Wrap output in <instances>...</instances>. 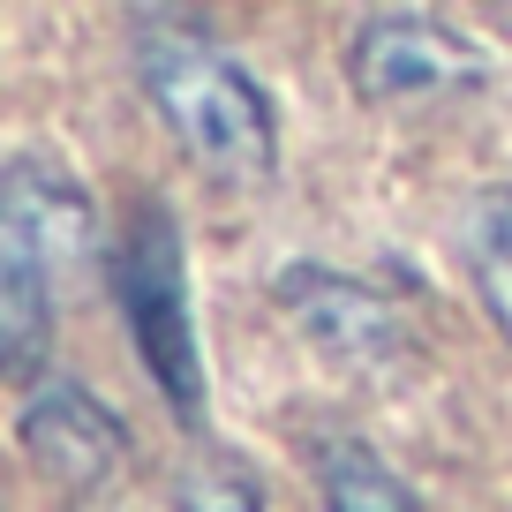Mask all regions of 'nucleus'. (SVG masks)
I'll use <instances>...</instances> for the list:
<instances>
[{"label":"nucleus","mask_w":512,"mask_h":512,"mask_svg":"<svg viewBox=\"0 0 512 512\" xmlns=\"http://www.w3.org/2000/svg\"><path fill=\"white\" fill-rule=\"evenodd\" d=\"M136 76L144 98L174 144L204 166L211 181H234V189H264L279 174V113L272 91L249 76L226 46H211L189 23L144 16L136 23Z\"/></svg>","instance_id":"f257e3e1"},{"label":"nucleus","mask_w":512,"mask_h":512,"mask_svg":"<svg viewBox=\"0 0 512 512\" xmlns=\"http://www.w3.org/2000/svg\"><path fill=\"white\" fill-rule=\"evenodd\" d=\"M98 249L91 189L53 151H16L0 166V377L31 384L53 354L61 279Z\"/></svg>","instance_id":"f03ea898"},{"label":"nucleus","mask_w":512,"mask_h":512,"mask_svg":"<svg viewBox=\"0 0 512 512\" xmlns=\"http://www.w3.org/2000/svg\"><path fill=\"white\" fill-rule=\"evenodd\" d=\"M113 302H121V324L136 339V362L159 384V400L189 430H204L211 384H204V339H196V302H189V249H181V226L159 196L128 211L121 241H113Z\"/></svg>","instance_id":"7ed1b4c3"},{"label":"nucleus","mask_w":512,"mask_h":512,"mask_svg":"<svg viewBox=\"0 0 512 512\" xmlns=\"http://www.w3.org/2000/svg\"><path fill=\"white\" fill-rule=\"evenodd\" d=\"M490 76L482 53L452 23L422 8H377L347 31V83L369 106H422V98H460Z\"/></svg>","instance_id":"20e7f679"},{"label":"nucleus","mask_w":512,"mask_h":512,"mask_svg":"<svg viewBox=\"0 0 512 512\" xmlns=\"http://www.w3.org/2000/svg\"><path fill=\"white\" fill-rule=\"evenodd\" d=\"M16 437H23V452H31V467L46 482H61L68 497L106 490V482L121 475V460H128V422L76 377L31 384V400H23V415H16Z\"/></svg>","instance_id":"39448f33"},{"label":"nucleus","mask_w":512,"mask_h":512,"mask_svg":"<svg viewBox=\"0 0 512 512\" xmlns=\"http://www.w3.org/2000/svg\"><path fill=\"white\" fill-rule=\"evenodd\" d=\"M279 309L309 332V347H324L332 362H354V369H377L407 347V324L400 309L384 302L369 279H347L332 264H279L272 279Z\"/></svg>","instance_id":"423d86ee"},{"label":"nucleus","mask_w":512,"mask_h":512,"mask_svg":"<svg viewBox=\"0 0 512 512\" xmlns=\"http://www.w3.org/2000/svg\"><path fill=\"white\" fill-rule=\"evenodd\" d=\"M317 460V490H324V512H422V497L407 490L362 437H317L309 445Z\"/></svg>","instance_id":"0eeeda50"},{"label":"nucleus","mask_w":512,"mask_h":512,"mask_svg":"<svg viewBox=\"0 0 512 512\" xmlns=\"http://www.w3.org/2000/svg\"><path fill=\"white\" fill-rule=\"evenodd\" d=\"M467 272H475L482 309L512 339V189H475L467 196Z\"/></svg>","instance_id":"6e6552de"},{"label":"nucleus","mask_w":512,"mask_h":512,"mask_svg":"<svg viewBox=\"0 0 512 512\" xmlns=\"http://www.w3.org/2000/svg\"><path fill=\"white\" fill-rule=\"evenodd\" d=\"M181 512H264V490L249 467H196L181 482Z\"/></svg>","instance_id":"1a4fd4ad"}]
</instances>
